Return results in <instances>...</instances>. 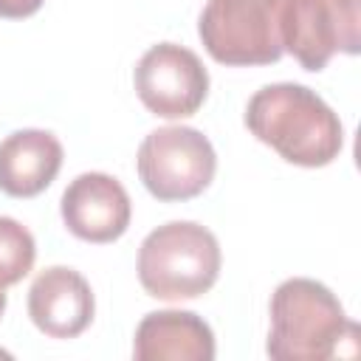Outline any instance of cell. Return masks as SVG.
Returning a JSON list of instances; mask_svg holds the SVG:
<instances>
[{
	"label": "cell",
	"mask_w": 361,
	"mask_h": 361,
	"mask_svg": "<svg viewBox=\"0 0 361 361\" xmlns=\"http://www.w3.org/2000/svg\"><path fill=\"white\" fill-rule=\"evenodd\" d=\"M248 133L296 166H327L344 147L338 113L310 87L276 82L259 87L245 104Z\"/></svg>",
	"instance_id": "6da1fadb"
},
{
	"label": "cell",
	"mask_w": 361,
	"mask_h": 361,
	"mask_svg": "<svg viewBox=\"0 0 361 361\" xmlns=\"http://www.w3.org/2000/svg\"><path fill=\"white\" fill-rule=\"evenodd\" d=\"M268 355L276 361H327L355 355L358 324L347 319L336 293L307 276H293L271 293Z\"/></svg>",
	"instance_id": "7a4b0ae2"
},
{
	"label": "cell",
	"mask_w": 361,
	"mask_h": 361,
	"mask_svg": "<svg viewBox=\"0 0 361 361\" xmlns=\"http://www.w3.org/2000/svg\"><path fill=\"white\" fill-rule=\"evenodd\" d=\"M217 237L195 220H169L152 228L138 248V282L152 299H197L220 276Z\"/></svg>",
	"instance_id": "3957f363"
},
{
	"label": "cell",
	"mask_w": 361,
	"mask_h": 361,
	"mask_svg": "<svg viewBox=\"0 0 361 361\" xmlns=\"http://www.w3.org/2000/svg\"><path fill=\"white\" fill-rule=\"evenodd\" d=\"M282 0H209L197 20V37L220 65H274L282 59Z\"/></svg>",
	"instance_id": "277c9868"
},
{
	"label": "cell",
	"mask_w": 361,
	"mask_h": 361,
	"mask_svg": "<svg viewBox=\"0 0 361 361\" xmlns=\"http://www.w3.org/2000/svg\"><path fill=\"white\" fill-rule=\"evenodd\" d=\"M135 166L141 183L152 197L175 203L192 200L203 189H209L217 172V155L212 141L200 130L169 124L147 133L138 147Z\"/></svg>",
	"instance_id": "5b68a950"
},
{
	"label": "cell",
	"mask_w": 361,
	"mask_h": 361,
	"mask_svg": "<svg viewBox=\"0 0 361 361\" xmlns=\"http://www.w3.org/2000/svg\"><path fill=\"white\" fill-rule=\"evenodd\" d=\"M133 85L141 104L161 118H186L209 96V71L200 56L178 42H158L135 62Z\"/></svg>",
	"instance_id": "8992f818"
},
{
	"label": "cell",
	"mask_w": 361,
	"mask_h": 361,
	"mask_svg": "<svg viewBox=\"0 0 361 361\" xmlns=\"http://www.w3.org/2000/svg\"><path fill=\"white\" fill-rule=\"evenodd\" d=\"M65 228L85 243H113L130 226V195L118 178L107 172L76 175L59 200Z\"/></svg>",
	"instance_id": "52a82bcc"
},
{
	"label": "cell",
	"mask_w": 361,
	"mask_h": 361,
	"mask_svg": "<svg viewBox=\"0 0 361 361\" xmlns=\"http://www.w3.org/2000/svg\"><path fill=\"white\" fill-rule=\"evenodd\" d=\"M96 299L79 271L51 265L34 276L28 288V316L39 333L51 338H76L90 327Z\"/></svg>",
	"instance_id": "ba28073f"
},
{
	"label": "cell",
	"mask_w": 361,
	"mask_h": 361,
	"mask_svg": "<svg viewBox=\"0 0 361 361\" xmlns=\"http://www.w3.org/2000/svg\"><path fill=\"white\" fill-rule=\"evenodd\" d=\"M135 361H212L214 333L192 310L147 313L133 338Z\"/></svg>",
	"instance_id": "9c48e42d"
},
{
	"label": "cell",
	"mask_w": 361,
	"mask_h": 361,
	"mask_svg": "<svg viewBox=\"0 0 361 361\" xmlns=\"http://www.w3.org/2000/svg\"><path fill=\"white\" fill-rule=\"evenodd\" d=\"M62 169V144L48 130H17L0 141V192L34 197L45 192Z\"/></svg>",
	"instance_id": "30bf717a"
},
{
	"label": "cell",
	"mask_w": 361,
	"mask_h": 361,
	"mask_svg": "<svg viewBox=\"0 0 361 361\" xmlns=\"http://www.w3.org/2000/svg\"><path fill=\"white\" fill-rule=\"evenodd\" d=\"M279 37L305 71H324L330 56L341 51V34L330 0H282L279 6Z\"/></svg>",
	"instance_id": "8fae6325"
},
{
	"label": "cell",
	"mask_w": 361,
	"mask_h": 361,
	"mask_svg": "<svg viewBox=\"0 0 361 361\" xmlns=\"http://www.w3.org/2000/svg\"><path fill=\"white\" fill-rule=\"evenodd\" d=\"M37 259L34 234L14 217L0 214V288L17 285Z\"/></svg>",
	"instance_id": "7c38bea8"
},
{
	"label": "cell",
	"mask_w": 361,
	"mask_h": 361,
	"mask_svg": "<svg viewBox=\"0 0 361 361\" xmlns=\"http://www.w3.org/2000/svg\"><path fill=\"white\" fill-rule=\"evenodd\" d=\"M341 34V51L358 54V0H330Z\"/></svg>",
	"instance_id": "4fadbf2b"
},
{
	"label": "cell",
	"mask_w": 361,
	"mask_h": 361,
	"mask_svg": "<svg viewBox=\"0 0 361 361\" xmlns=\"http://www.w3.org/2000/svg\"><path fill=\"white\" fill-rule=\"evenodd\" d=\"M45 0H0V17L6 20H23L39 11Z\"/></svg>",
	"instance_id": "5bb4252c"
},
{
	"label": "cell",
	"mask_w": 361,
	"mask_h": 361,
	"mask_svg": "<svg viewBox=\"0 0 361 361\" xmlns=\"http://www.w3.org/2000/svg\"><path fill=\"white\" fill-rule=\"evenodd\" d=\"M3 310H6V288H0V316H3Z\"/></svg>",
	"instance_id": "9a60e30c"
},
{
	"label": "cell",
	"mask_w": 361,
	"mask_h": 361,
	"mask_svg": "<svg viewBox=\"0 0 361 361\" xmlns=\"http://www.w3.org/2000/svg\"><path fill=\"white\" fill-rule=\"evenodd\" d=\"M0 355H8V353H0Z\"/></svg>",
	"instance_id": "2e32d148"
}]
</instances>
